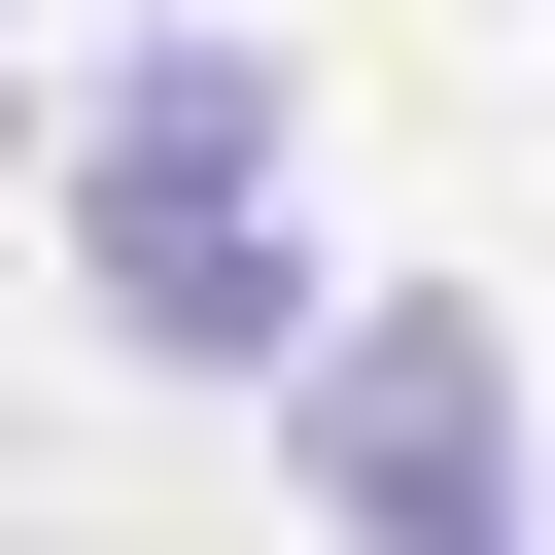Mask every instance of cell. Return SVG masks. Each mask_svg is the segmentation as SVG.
<instances>
[{
  "label": "cell",
  "instance_id": "6da1fadb",
  "mask_svg": "<svg viewBox=\"0 0 555 555\" xmlns=\"http://www.w3.org/2000/svg\"><path fill=\"white\" fill-rule=\"evenodd\" d=\"M69 278H104V347H173V382H312V347H347L312 243H278V69H243V35H139V69L69 104Z\"/></svg>",
  "mask_w": 555,
  "mask_h": 555
},
{
  "label": "cell",
  "instance_id": "7a4b0ae2",
  "mask_svg": "<svg viewBox=\"0 0 555 555\" xmlns=\"http://www.w3.org/2000/svg\"><path fill=\"white\" fill-rule=\"evenodd\" d=\"M312 486H347V555H520V382H486L451 278L312 347Z\"/></svg>",
  "mask_w": 555,
  "mask_h": 555
}]
</instances>
